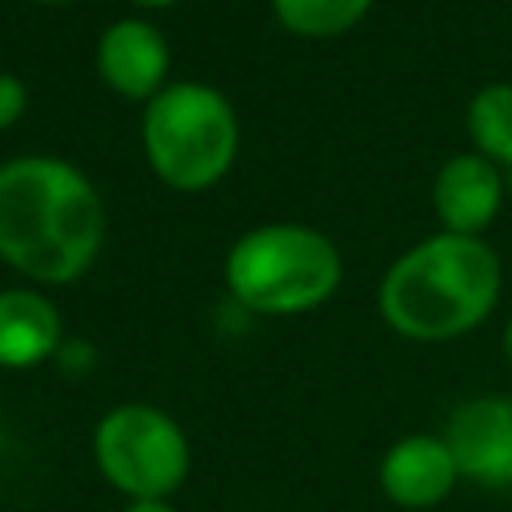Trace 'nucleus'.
I'll return each mask as SVG.
<instances>
[{
  "mask_svg": "<svg viewBox=\"0 0 512 512\" xmlns=\"http://www.w3.org/2000/svg\"><path fill=\"white\" fill-rule=\"evenodd\" d=\"M120 512H176L172 500H124Z\"/></svg>",
  "mask_w": 512,
  "mask_h": 512,
  "instance_id": "obj_14",
  "label": "nucleus"
},
{
  "mask_svg": "<svg viewBox=\"0 0 512 512\" xmlns=\"http://www.w3.org/2000/svg\"><path fill=\"white\" fill-rule=\"evenodd\" d=\"M376 484L388 504H396L404 512H428V508H440L456 492L460 468H456L444 436L412 432V436H400L396 444H388V452L380 456V468H376Z\"/></svg>",
  "mask_w": 512,
  "mask_h": 512,
  "instance_id": "obj_7",
  "label": "nucleus"
},
{
  "mask_svg": "<svg viewBox=\"0 0 512 512\" xmlns=\"http://www.w3.org/2000/svg\"><path fill=\"white\" fill-rule=\"evenodd\" d=\"M468 132L484 160L512 168V84H484L472 96Z\"/></svg>",
  "mask_w": 512,
  "mask_h": 512,
  "instance_id": "obj_11",
  "label": "nucleus"
},
{
  "mask_svg": "<svg viewBox=\"0 0 512 512\" xmlns=\"http://www.w3.org/2000/svg\"><path fill=\"white\" fill-rule=\"evenodd\" d=\"M132 4H140V8H168V4H176V0H132Z\"/></svg>",
  "mask_w": 512,
  "mask_h": 512,
  "instance_id": "obj_15",
  "label": "nucleus"
},
{
  "mask_svg": "<svg viewBox=\"0 0 512 512\" xmlns=\"http://www.w3.org/2000/svg\"><path fill=\"white\" fill-rule=\"evenodd\" d=\"M92 460L124 500H168L192 472V444L176 416L128 400L108 408L92 428Z\"/></svg>",
  "mask_w": 512,
  "mask_h": 512,
  "instance_id": "obj_5",
  "label": "nucleus"
},
{
  "mask_svg": "<svg viewBox=\"0 0 512 512\" xmlns=\"http://www.w3.org/2000/svg\"><path fill=\"white\" fill-rule=\"evenodd\" d=\"M36 4H68V0H36Z\"/></svg>",
  "mask_w": 512,
  "mask_h": 512,
  "instance_id": "obj_17",
  "label": "nucleus"
},
{
  "mask_svg": "<svg viewBox=\"0 0 512 512\" xmlns=\"http://www.w3.org/2000/svg\"><path fill=\"white\" fill-rule=\"evenodd\" d=\"M444 444L460 480L476 488H512V396H472L452 408Z\"/></svg>",
  "mask_w": 512,
  "mask_h": 512,
  "instance_id": "obj_6",
  "label": "nucleus"
},
{
  "mask_svg": "<svg viewBox=\"0 0 512 512\" xmlns=\"http://www.w3.org/2000/svg\"><path fill=\"white\" fill-rule=\"evenodd\" d=\"M504 352H508V360H512V320H508V328H504Z\"/></svg>",
  "mask_w": 512,
  "mask_h": 512,
  "instance_id": "obj_16",
  "label": "nucleus"
},
{
  "mask_svg": "<svg viewBox=\"0 0 512 512\" xmlns=\"http://www.w3.org/2000/svg\"><path fill=\"white\" fill-rule=\"evenodd\" d=\"M144 152L164 184L200 192L216 184L236 156V112L208 84H168L144 108Z\"/></svg>",
  "mask_w": 512,
  "mask_h": 512,
  "instance_id": "obj_4",
  "label": "nucleus"
},
{
  "mask_svg": "<svg viewBox=\"0 0 512 512\" xmlns=\"http://www.w3.org/2000/svg\"><path fill=\"white\" fill-rule=\"evenodd\" d=\"M368 4L372 0H272V12L288 32L324 40L348 32L368 12Z\"/></svg>",
  "mask_w": 512,
  "mask_h": 512,
  "instance_id": "obj_12",
  "label": "nucleus"
},
{
  "mask_svg": "<svg viewBox=\"0 0 512 512\" xmlns=\"http://www.w3.org/2000/svg\"><path fill=\"white\" fill-rule=\"evenodd\" d=\"M24 84L16 80V76H8V72H0V128H8L12 120H20V112H24Z\"/></svg>",
  "mask_w": 512,
  "mask_h": 512,
  "instance_id": "obj_13",
  "label": "nucleus"
},
{
  "mask_svg": "<svg viewBox=\"0 0 512 512\" xmlns=\"http://www.w3.org/2000/svg\"><path fill=\"white\" fill-rule=\"evenodd\" d=\"M96 68L128 100H152L168 72V44L148 20H116L96 44Z\"/></svg>",
  "mask_w": 512,
  "mask_h": 512,
  "instance_id": "obj_8",
  "label": "nucleus"
},
{
  "mask_svg": "<svg viewBox=\"0 0 512 512\" xmlns=\"http://www.w3.org/2000/svg\"><path fill=\"white\" fill-rule=\"evenodd\" d=\"M432 204L436 216L444 220V232L456 236H480L496 208H500V172L492 160H484L480 152L468 156H452L432 184Z\"/></svg>",
  "mask_w": 512,
  "mask_h": 512,
  "instance_id": "obj_9",
  "label": "nucleus"
},
{
  "mask_svg": "<svg viewBox=\"0 0 512 512\" xmlns=\"http://www.w3.org/2000/svg\"><path fill=\"white\" fill-rule=\"evenodd\" d=\"M60 352V312L32 288L0 292V368H36Z\"/></svg>",
  "mask_w": 512,
  "mask_h": 512,
  "instance_id": "obj_10",
  "label": "nucleus"
},
{
  "mask_svg": "<svg viewBox=\"0 0 512 512\" xmlns=\"http://www.w3.org/2000/svg\"><path fill=\"white\" fill-rule=\"evenodd\" d=\"M104 244V204L88 176L56 156L0 168V260L28 280L68 284Z\"/></svg>",
  "mask_w": 512,
  "mask_h": 512,
  "instance_id": "obj_1",
  "label": "nucleus"
},
{
  "mask_svg": "<svg viewBox=\"0 0 512 512\" xmlns=\"http://www.w3.org/2000/svg\"><path fill=\"white\" fill-rule=\"evenodd\" d=\"M340 272L336 244L304 224L252 228L224 260L232 300L260 316H296L324 304L340 288Z\"/></svg>",
  "mask_w": 512,
  "mask_h": 512,
  "instance_id": "obj_3",
  "label": "nucleus"
},
{
  "mask_svg": "<svg viewBox=\"0 0 512 512\" xmlns=\"http://www.w3.org/2000/svg\"><path fill=\"white\" fill-rule=\"evenodd\" d=\"M500 300V260L480 236L440 232L408 248L380 280V316L408 340H456Z\"/></svg>",
  "mask_w": 512,
  "mask_h": 512,
  "instance_id": "obj_2",
  "label": "nucleus"
}]
</instances>
